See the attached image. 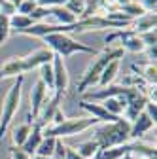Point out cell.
I'll list each match as a JSON object with an SVG mask.
<instances>
[{
  "label": "cell",
  "mask_w": 157,
  "mask_h": 159,
  "mask_svg": "<svg viewBox=\"0 0 157 159\" xmlns=\"http://www.w3.org/2000/svg\"><path fill=\"white\" fill-rule=\"evenodd\" d=\"M123 53L125 51L119 46H104V49L95 55V59L89 63L87 70L83 72L82 80L78 82V87H76L78 93H85L87 87H93L95 84H99V78H101L102 70L106 68V65L112 63V61H121Z\"/></svg>",
  "instance_id": "cell-1"
},
{
  "label": "cell",
  "mask_w": 157,
  "mask_h": 159,
  "mask_svg": "<svg viewBox=\"0 0 157 159\" xmlns=\"http://www.w3.org/2000/svg\"><path fill=\"white\" fill-rule=\"evenodd\" d=\"M129 131H131V121L119 117L114 123H104L95 131L93 140L99 144V150H106V148H115V146H123L127 144L129 138Z\"/></svg>",
  "instance_id": "cell-2"
},
{
  "label": "cell",
  "mask_w": 157,
  "mask_h": 159,
  "mask_svg": "<svg viewBox=\"0 0 157 159\" xmlns=\"http://www.w3.org/2000/svg\"><path fill=\"white\" fill-rule=\"evenodd\" d=\"M42 42L46 44V48H49L53 51V55L61 57V59H66L72 53H89L93 57L99 53L96 49H93L91 46H85L82 42H78V40H74L70 34H63V32L47 34V36L42 38Z\"/></svg>",
  "instance_id": "cell-3"
},
{
  "label": "cell",
  "mask_w": 157,
  "mask_h": 159,
  "mask_svg": "<svg viewBox=\"0 0 157 159\" xmlns=\"http://www.w3.org/2000/svg\"><path fill=\"white\" fill-rule=\"evenodd\" d=\"M21 89H23V76H17V80L8 89V93L4 97V102H2V114H0V140L4 138L13 116L19 110V104H21Z\"/></svg>",
  "instance_id": "cell-4"
},
{
  "label": "cell",
  "mask_w": 157,
  "mask_h": 159,
  "mask_svg": "<svg viewBox=\"0 0 157 159\" xmlns=\"http://www.w3.org/2000/svg\"><path fill=\"white\" fill-rule=\"evenodd\" d=\"M101 121L95 119L91 116L87 117H70V119H65L61 125L57 127H44V136H53V138H63L65 136H74V134H80L91 127H96Z\"/></svg>",
  "instance_id": "cell-5"
},
{
  "label": "cell",
  "mask_w": 157,
  "mask_h": 159,
  "mask_svg": "<svg viewBox=\"0 0 157 159\" xmlns=\"http://www.w3.org/2000/svg\"><path fill=\"white\" fill-rule=\"evenodd\" d=\"M53 93L57 97H63L68 89V82H70V78H68V70H66V65H65V59L61 57H57L53 55Z\"/></svg>",
  "instance_id": "cell-6"
},
{
  "label": "cell",
  "mask_w": 157,
  "mask_h": 159,
  "mask_svg": "<svg viewBox=\"0 0 157 159\" xmlns=\"http://www.w3.org/2000/svg\"><path fill=\"white\" fill-rule=\"evenodd\" d=\"M51 61H53V51L44 46V48H40V49H36V51H32V53H29V55L23 57L25 72H30L34 68H40L42 65L51 63Z\"/></svg>",
  "instance_id": "cell-7"
},
{
  "label": "cell",
  "mask_w": 157,
  "mask_h": 159,
  "mask_svg": "<svg viewBox=\"0 0 157 159\" xmlns=\"http://www.w3.org/2000/svg\"><path fill=\"white\" fill-rule=\"evenodd\" d=\"M47 101V87L38 80L34 84L32 91H30V112H29V119H36L38 114H40L44 102Z\"/></svg>",
  "instance_id": "cell-8"
},
{
  "label": "cell",
  "mask_w": 157,
  "mask_h": 159,
  "mask_svg": "<svg viewBox=\"0 0 157 159\" xmlns=\"http://www.w3.org/2000/svg\"><path fill=\"white\" fill-rule=\"evenodd\" d=\"M80 104V108H83L85 112H89V116L91 117H95V119H99L101 123H114V121H117V116H112L101 102H89V101H80L78 102Z\"/></svg>",
  "instance_id": "cell-9"
},
{
  "label": "cell",
  "mask_w": 157,
  "mask_h": 159,
  "mask_svg": "<svg viewBox=\"0 0 157 159\" xmlns=\"http://www.w3.org/2000/svg\"><path fill=\"white\" fill-rule=\"evenodd\" d=\"M155 127V121H151V119L148 117L146 112H140L138 116H136V119L131 123V131H129V138L131 140H140V138Z\"/></svg>",
  "instance_id": "cell-10"
},
{
  "label": "cell",
  "mask_w": 157,
  "mask_h": 159,
  "mask_svg": "<svg viewBox=\"0 0 157 159\" xmlns=\"http://www.w3.org/2000/svg\"><path fill=\"white\" fill-rule=\"evenodd\" d=\"M42 138H44V127H42L40 123H36V121H34V125H30V133H29V136H27L25 144L21 146V150H23L27 155L32 157V155L36 153L38 146H40Z\"/></svg>",
  "instance_id": "cell-11"
},
{
  "label": "cell",
  "mask_w": 157,
  "mask_h": 159,
  "mask_svg": "<svg viewBox=\"0 0 157 159\" xmlns=\"http://www.w3.org/2000/svg\"><path fill=\"white\" fill-rule=\"evenodd\" d=\"M25 74V63L23 57H11L6 63L0 65V80L2 78H17Z\"/></svg>",
  "instance_id": "cell-12"
},
{
  "label": "cell",
  "mask_w": 157,
  "mask_h": 159,
  "mask_svg": "<svg viewBox=\"0 0 157 159\" xmlns=\"http://www.w3.org/2000/svg\"><path fill=\"white\" fill-rule=\"evenodd\" d=\"M155 25H157L155 13H144V15H140V17L132 19L129 30H132L134 34H142V32H146V30H153Z\"/></svg>",
  "instance_id": "cell-13"
},
{
  "label": "cell",
  "mask_w": 157,
  "mask_h": 159,
  "mask_svg": "<svg viewBox=\"0 0 157 159\" xmlns=\"http://www.w3.org/2000/svg\"><path fill=\"white\" fill-rule=\"evenodd\" d=\"M129 153L138 155V157H144V159H157V150H155V144L142 142V140L129 142Z\"/></svg>",
  "instance_id": "cell-14"
},
{
  "label": "cell",
  "mask_w": 157,
  "mask_h": 159,
  "mask_svg": "<svg viewBox=\"0 0 157 159\" xmlns=\"http://www.w3.org/2000/svg\"><path fill=\"white\" fill-rule=\"evenodd\" d=\"M119 66H121V61H112L106 65V68L102 70L101 78H99V85L101 87H108L115 82L117 74H119Z\"/></svg>",
  "instance_id": "cell-15"
},
{
  "label": "cell",
  "mask_w": 157,
  "mask_h": 159,
  "mask_svg": "<svg viewBox=\"0 0 157 159\" xmlns=\"http://www.w3.org/2000/svg\"><path fill=\"white\" fill-rule=\"evenodd\" d=\"M49 15L57 21V25H65V27L74 25V23L78 21L76 15H72L65 6H55V8H49Z\"/></svg>",
  "instance_id": "cell-16"
},
{
  "label": "cell",
  "mask_w": 157,
  "mask_h": 159,
  "mask_svg": "<svg viewBox=\"0 0 157 159\" xmlns=\"http://www.w3.org/2000/svg\"><path fill=\"white\" fill-rule=\"evenodd\" d=\"M132 72H138L136 76H140L146 84H155V80H157V68H155V63L132 65Z\"/></svg>",
  "instance_id": "cell-17"
},
{
  "label": "cell",
  "mask_w": 157,
  "mask_h": 159,
  "mask_svg": "<svg viewBox=\"0 0 157 159\" xmlns=\"http://www.w3.org/2000/svg\"><path fill=\"white\" fill-rule=\"evenodd\" d=\"M101 104H102L112 116L121 117L123 112H125V97H108V98H104V101H101Z\"/></svg>",
  "instance_id": "cell-18"
},
{
  "label": "cell",
  "mask_w": 157,
  "mask_h": 159,
  "mask_svg": "<svg viewBox=\"0 0 157 159\" xmlns=\"http://www.w3.org/2000/svg\"><path fill=\"white\" fill-rule=\"evenodd\" d=\"M129 152V142L123 146H115V148H106V150H99L91 159H121L125 153Z\"/></svg>",
  "instance_id": "cell-19"
},
{
  "label": "cell",
  "mask_w": 157,
  "mask_h": 159,
  "mask_svg": "<svg viewBox=\"0 0 157 159\" xmlns=\"http://www.w3.org/2000/svg\"><path fill=\"white\" fill-rule=\"evenodd\" d=\"M55 142H57V138H53V136H44L34 155H36L38 159H51V157H53V152H55Z\"/></svg>",
  "instance_id": "cell-20"
},
{
  "label": "cell",
  "mask_w": 157,
  "mask_h": 159,
  "mask_svg": "<svg viewBox=\"0 0 157 159\" xmlns=\"http://www.w3.org/2000/svg\"><path fill=\"white\" fill-rule=\"evenodd\" d=\"M32 25V19L29 15H21V13H13L10 17V30L17 32V34H21L25 29H29Z\"/></svg>",
  "instance_id": "cell-21"
},
{
  "label": "cell",
  "mask_w": 157,
  "mask_h": 159,
  "mask_svg": "<svg viewBox=\"0 0 157 159\" xmlns=\"http://www.w3.org/2000/svg\"><path fill=\"white\" fill-rule=\"evenodd\" d=\"M30 133V123H23V125H19L11 131V140H13V146L15 148H21L27 140V136Z\"/></svg>",
  "instance_id": "cell-22"
},
{
  "label": "cell",
  "mask_w": 157,
  "mask_h": 159,
  "mask_svg": "<svg viewBox=\"0 0 157 159\" xmlns=\"http://www.w3.org/2000/svg\"><path fill=\"white\" fill-rule=\"evenodd\" d=\"M65 8L72 15H76V19H82L85 15V10H87V0H68L65 4Z\"/></svg>",
  "instance_id": "cell-23"
},
{
  "label": "cell",
  "mask_w": 157,
  "mask_h": 159,
  "mask_svg": "<svg viewBox=\"0 0 157 159\" xmlns=\"http://www.w3.org/2000/svg\"><path fill=\"white\" fill-rule=\"evenodd\" d=\"M76 152L80 153L83 159H91L96 152H99V144H96L93 138H91V140H85V142H82V144H78Z\"/></svg>",
  "instance_id": "cell-24"
},
{
  "label": "cell",
  "mask_w": 157,
  "mask_h": 159,
  "mask_svg": "<svg viewBox=\"0 0 157 159\" xmlns=\"http://www.w3.org/2000/svg\"><path fill=\"white\" fill-rule=\"evenodd\" d=\"M40 82L47 87V91H53V65L51 63H46L40 66Z\"/></svg>",
  "instance_id": "cell-25"
},
{
  "label": "cell",
  "mask_w": 157,
  "mask_h": 159,
  "mask_svg": "<svg viewBox=\"0 0 157 159\" xmlns=\"http://www.w3.org/2000/svg\"><path fill=\"white\" fill-rule=\"evenodd\" d=\"M121 13H125V15H129L131 19H136V17H140V15H144L146 11H144V8L136 2V0H132V2H129L127 6H123L121 10H119Z\"/></svg>",
  "instance_id": "cell-26"
},
{
  "label": "cell",
  "mask_w": 157,
  "mask_h": 159,
  "mask_svg": "<svg viewBox=\"0 0 157 159\" xmlns=\"http://www.w3.org/2000/svg\"><path fill=\"white\" fill-rule=\"evenodd\" d=\"M10 34H11V30H10V17L0 13V46L10 38Z\"/></svg>",
  "instance_id": "cell-27"
},
{
  "label": "cell",
  "mask_w": 157,
  "mask_h": 159,
  "mask_svg": "<svg viewBox=\"0 0 157 159\" xmlns=\"http://www.w3.org/2000/svg\"><path fill=\"white\" fill-rule=\"evenodd\" d=\"M47 15H49V8H44V6H36L29 17L32 19V23H42L44 19H47Z\"/></svg>",
  "instance_id": "cell-28"
},
{
  "label": "cell",
  "mask_w": 157,
  "mask_h": 159,
  "mask_svg": "<svg viewBox=\"0 0 157 159\" xmlns=\"http://www.w3.org/2000/svg\"><path fill=\"white\" fill-rule=\"evenodd\" d=\"M138 36H140L142 44H144L146 48H155V46H157V32H155V29H153V30H146V32H142V34H138Z\"/></svg>",
  "instance_id": "cell-29"
},
{
  "label": "cell",
  "mask_w": 157,
  "mask_h": 159,
  "mask_svg": "<svg viewBox=\"0 0 157 159\" xmlns=\"http://www.w3.org/2000/svg\"><path fill=\"white\" fill-rule=\"evenodd\" d=\"M36 6H38V4H36V0H23V2L15 8V13H21V15H30V13H32V10H34Z\"/></svg>",
  "instance_id": "cell-30"
},
{
  "label": "cell",
  "mask_w": 157,
  "mask_h": 159,
  "mask_svg": "<svg viewBox=\"0 0 157 159\" xmlns=\"http://www.w3.org/2000/svg\"><path fill=\"white\" fill-rule=\"evenodd\" d=\"M68 0H36L38 6H44V8H55V6H65Z\"/></svg>",
  "instance_id": "cell-31"
},
{
  "label": "cell",
  "mask_w": 157,
  "mask_h": 159,
  "mask_svg": "<svg viewBox=\"0 0 157 159\" xmlns=\"http://www.w3.org/2000/svg\"><path fill=\"white\" fill-rule=\"evenodd\" d=\"M138 4L144 8L146 13H155V10H157V0H140Z\"/></svg>",
  "instance_id": "cell-32"
},
{
  "label": "cell",
  "mask_w": 157,
  "mask_h": 159,
  "mask_svg": "<svg viewBox=\"0 0 157 159\" xmlns=\"http://www.w3.org/2000/svg\"><path fill=\"white\" fill-rule=\"evenodd\" d=\"M8 155H10V159H30V155H27L21 148H15V146L10 150V153H8Z\"/></svg>",
  "instance_id": "cell-33"
},
{
  "label": "cell",
  "mask_w": 157,
  "mask_h": 159,
  "mask_svg": "<svg viewBox=\"0 0 157 159\" xmlns=\"http://www.w3.org/2000/svg\"><path fill=\"white\" fill-rule=\"evenodd\" d=\"M144 112L148 114V117L151 119V121H155V117H157V110H155V102H146V106H144Z\"/></svg>",
  "instance_id": "cell-34"
},
{
  "label": "cell",
  "mask_w": 157,
  "mask_h": 159,
  "mask_svg": "<svg viewBox=\"0 0 157 159\" xmlns=\"http://www.w3.org/2000/svg\"><path fill=\"white\" fill-rule=\"evenodd\" d=\"M65 159H83V157H82L80 153H78L74 148H68V146H66V153H65Z\"/></svg>",
  "instance_id": "cell-35"
},
{
  "label": "cell",
  "mask_w": 157,
  "mask_h": 159,
  "mask_svg": "<svg viewBox=\"0 0 157 159\" xmlns=\"http://www.w3.org/2000/svg\"><path fill=\"white\" fill-rule=\"evenodd\" d=\"M146 55H148V63H155V59H157V48H146Z\"/></svg>",
  "instance_id": "cell-36"
},
{
  "label": "cell",
  "mask_w": 157,
  "mask_h": 159,
  "mask_svg": "<svg viewBox=\"0 0 157 159\" xmlns=\"http://www.w3.org/2000/svg\"><path fill=\"white\" fill-rule=\"evenodd\" d=\"M115 2H117V4H119V10H121L123 6H127L129 2H132V0H115Z\"/></svg>",
  "instance_id": "cell-37"
},
{
  "label": "cell",
  "mask_w": 157,
  "mask_h": 159,
  "mask_svg": "<svg viewBox=\"0 0 157 159\" xmlns=\"http://www.w3.org/2000/svg\"><path fill=\"white\" fill-rule=\"evenodd\" d=\"M132 155V153H131ZM132 159H144V157H138V155H132Z\"/></svg>",
  "instance_id": "cell-38"
},
{
  "label": "cell",
  "mask_w": 157,
  "mask_h": 159,
  "mask_svg": "<svg viewBox=\"0 0 157 159\" xmlns=\"http://www.w3.org/2000/svg\"><path fill=\"white\" fill-rule=\"evenodd\" d=\"M91 2H93V0H87V4H91Z\"/></svg>",
  "instance_id": "cell-39"
},
{
  "label": "cell",
  "mask_w": 157,
  "mask_h": 159,
  "mask_svg": "<svg viewBox=\"0 0 157 159\" xmlns=\"http://www.w3.org/2000/svg\"><path fill=\"white\" fill-rule=\"evenodd\" d=\"M6 159H10V155H8V157H6Z\"/></svg>",
  "instance_id": "cell-40"
},
{
  "label": "cell",
  "mask_w": 157,
  "mask_h": 159,
  "mask_svg": "<svg viewBox=\"0 0 157 159\" xmlns=\"http://www.w3.org/2000/svg\"><path fill=\"white\" fill-rule=\"evenodd\" d=\"M36 159H38V157H36Z\"/></svg>",
  "instance_id": "cell-41"
},
{
  "label": "cell",
  "mask_w": 157,
  "mask_h": 159,
  "mask_svg": "<svg viewBox=\"0 0 157 159\" xmlns=\"http://www.w3.org/2000/svg\"><path fill=\"white\" fill-rule=\"evenodd\" d=\"M51 159H53V157H51Z\"/></svg>",
  "instance_id": "cell-42"
}]
</instances>
